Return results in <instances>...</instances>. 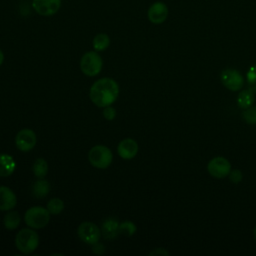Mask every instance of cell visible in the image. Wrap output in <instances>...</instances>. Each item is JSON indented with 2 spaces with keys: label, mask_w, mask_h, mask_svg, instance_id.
<instances>
[{
  "label": "cell",
  "mask_w": 256,
  "mask_h": 256,
  "mask_svg": "<svg viewBox=\"0 0 256 256\" xmlns=\"http://www.w3.org/2000/svg\"><path fill=\"white\" fill-rule=\"evenodd\" d=\"M103 67V61L97 51H88L84 53L80 60L81 71L89 77L98 75Z\"/></svg>",
  "instance_id": "5b68a950"
},
{
  "label": "cell",
  "mask_w": 256,
  "mask_h": 256,
  "mask_svg": "<svg viewBox=\"0 0 256 256\" xmlns=\"http://www.w3.org/2000/svg\"><path fill=\"white\" fill-rule=\"evenodd\" d=\"M37 143L36 133L29 128L21 129L15 137V144L18 150L22 152H28L32 150Z\"/></svg>",
  "instance_id": "9c48e42d"
},
{
  "label": "cell",
  "mask_w": 256,
  "mask_h": 256,
  "mask_svg": "<svg viewBox=\"0 0 256 256\" xmlns=\"http://www.w3.org/2000/svg\"><path fill=\"white\" fill-rule=\"evenodd\" d=\"M33 174L36 178H45L48 173V163L44 158H38L35 160L32 166Z\"/></svg>",
  "instance_id": "ffe728a7"
},
{
  "label": "cell",
  "mask_w": 256,
  "mask_h": 256,
  "mask_svg": "<svg viewBox=\"0 0 256 256\" xmlns=\"http://www.w3.org/2000/svg\"><path fill=\"white\" fill-rule=\"evenodd\" d=\"M254 92L252 90H250L249 88L248 89H245V90H242L238 97H237V104L240 108L242 109H246L250 106H252V104L254 103L255 101V96H254Z\"/></svg>",
  "instance_id": "e0dca14e"
},
{
  "label": "cell",
  "mask_w": 256,
  "mask_h": 256,
  "mask_svg": "<svg viewBox=\"0 0 256 256\" xmlns=\"http://www.w3.org/2000/svg\"><path fill=\"white\" fill-rule=\"evenodd\" d=\"M15 245L21 253L26 255L31 254L39 245V236L34 230L30 228H23L15 237Z\"/></svg>",
  "instance_id": "7a4b0ae2"
},
{
  "label": "cell",
  "mask_w": 256,
  "mask_h": 256,
  "mask_svg": "<svg viewBox=\"0 0 256 256\" xmlns=\"http://www.w3.org/2000/svg\"><path fill=\"white\" fill-rule=\"evenodd\" d=\"M169 255V252L166 251L164 248H157L150 252V255Z\"/></svg>",
  "instance_id": "83f0119b"
},
{
  "label": "cell",
  "mask_w": 256,
  "mask_h": 256,
  "mask_svg": "<svg viewBox=\"0 0 256 256\" xmlns=\"http://www.w3.org/2000/svg\"><path fill=\"white\" fill-rule=\"evenodd\" d=\"M31 5L38 15L50 17L59 12L62 0H32Z\"/></svg>",
  "instance_id": "52a82bcc"
},
{
  "label": "cell",
  "mask_w": 256,
  "mask_h": 256,
  "mask_svg": "<svg viewBox=\"0 0 256 256\" xmlns=\"http://www.w3.org/2000/svg\"><path fill=\"white\" fill-rule=\"evenodd\" d=\"M169 14L167 5L162 1L152 3L147 10V18L153 24H162L166 21Z\"/></svg>",
  "instance_id": "8fae6325"
},
{
  "label": "cell",
  "mask_w": 256,
  "mask_h": 256,
  "mask_svg": "<svg viewBox=\"0 0 256 256\" xmlns=\"http://www.w3.org/2000/svg\"><path fill=\"white\" fill-rule=\"evenodd\" d=\"M50 189H51L50 183L47 180H45L44 178H41V179L36 180L33 183L31 191H32V194L34 197L44 198L49 194Z\"/></svg>",
  "instance_id": "2e32d148"
},
{
  "label": "cell",
  "mask_w": 256,
  "mask_h": 256,
  "mask_svg": "<svg viewBox=\"0 0 256 256\" xmlns=\"http://www.w3.org/2000/svg\"><path fill=\"white\" fill-rule=\"evenodd\" d=\"M46 208L52 215L60 214L64 210V202L60 198H52L48 201Z\"/></svg>",
  "instance_id": "44dd1931"
},
{
  "label": "cell",
  "mask_w": 256,
  "mask_h": 256,
  "mask_svg": "<svg viewBox=\"0 0 256 256\" xmlns=\"http://www.w3.org/2000/svg\"><path fill=\"white\" fill-rule=\"evenodd\" d=\"M88 160L92 166L98 169H106L113 160L112 151L105 145H95L88 153Z\"/></svg>",
  "instance_id": "277c9868"
},
{
  "label": "cell",
  "mask_w": 256,
  "mask_h": 256,
  "mask_svg": "<svg viewBox=\"0 0 256 256\" xmlns=\"http://www.w3.org/2000/svg\"><path fill=\"white\" fill-rule=\"evenodd\" d=\"M220 79L222 84L231 91H238L244 84L243 76L235 69H225L221 72Z\"/></svg>",
  "instance_id": "30bf717a"
},
{
  "label": "cell",
  "mask_w": 256,
  "mask_h": 256,
  "mask_svg": "<svg viewBox=\"0 0 256 256\" xmlns=\"http://www.w3.org/2000/svg\"><path fill=\"white\" fill-rule=\"evenodd\" d=\"M248 88L256 94V64L252 65L247 72Z\"/></svg>",
  "instance_id": "cb8c5ba5"
},
{
  "label": "cell",
  "mask_w": 256,
  "mask_h": 256,
  "mask_svg": "<svg viewBox=\"0 0 256 256\" xmlns=\"http://www.w3.org/2000/svg\"><path fill=\"white\" fill-rule=\"evenodd\" d=\"M253 235H254V238H255V240H256V227L254 228V231H253Z\"/></svg>",
  "instance_id": "f546056e"
},
{
  "label": "cell",
  "mask_w": 256,
  "mask_h": 256,
  "mask_svg": "<svg viewBox=\"0 0 256 256\" xmlns=\"http://www.w3.org/2000/svg\"><path fill=\"white\" fill-rule=\"evenodd\" d=\"M243 120L248 124H256V106H250L242 112Z\"/></svg>",
  "instance_id": "603a6c76"
},
{
  "label": "cell",
  "mask_w": 256,
  "mask_h": 256,
  "mask_svg": "<svg viewBox=\"0 0 256 256\" xmlns=\"http://www.w3.org/2000/svg\"><path fill=\"white\" fill-rule=\"evenodd\" d=\"M92 45L94 50L97 52L105 51L110 45V37L106 33H98L94 36Z\"/></svg>",
  "instance_id": "ac0fdd59"
},
{
  "label": "cell",
  "mask_w": 256,
  "mask_h": 256,
  "mask_svg": "<svg viewBox=\"0 0 256 256\" xmlns=\"http://www.w3.org/2000/svg\"><path fill=\"white\" fill-rule=\"evenodd\" d=\"M16 162L14 158L5 153H0V177H8L15 171Z\"/></svg>",
  "instance_id": "9a60e30c"
},
{
  "label": "cell",
  "mask_w": 256,
  "mask_h": 256,
  "mask_svg": "<svg viewBox=\"0 0 256 256\" xmlns=\"http://www.w3.org/2000/svg\"><path fill=\"white\" fill-rule=\"evenodd\" d=\"M207 170L212 177L221 179L229 175L231 171V164L226 158L218 156L214 157L209 161L207 165Z\"/></svg>",
  "instance_id": "ba28073f"
},
{
  "label": "cell",
  "mask_w": 256,
  "mask_h": 256,
  "mask_svg": "<svg viewBox=\"0 0 256 256\" xmlns=\"http://www.w3.org/2000/svg\"><path fill=\"white\" fill-rule=\"evenodd\" d=\"M17 204V197L12 189L0 186V211H10Z\"/></svg>",
  "instance_id": "4fadbf2b"
},
{
  "label": "cell",
  "mask_w": 256,
  "mask_h": 256,
  "mask_svg": "<svg viewBox=\"0 0 256 256\" xmlns=\"http://www.w3.org/2000/svg\"><path fill=\"white\" fill-rule=\"evenodd\" d=\"M20 215L16 211H9L3 218L4 227L8 230H14L20 225Z\"/></svg>",
  "instance_id": "d6986e66"
},
{
  "label": "cell",
  "mask_w": 256,
  "mask_h": 256,
  "mask_svg": "<svg viewBox=\"0 0 256 256\" xmlns=\"http://www.w3.org/2000/svg\"><path fill=\"white\" fill-rule=\"evenodd\" d=\"M118 155L125 160L134 158L138 153V144L132 138H125L121 140L117 146Z\"/></svg>",
  "instance_id": "7c38bea8"
},
{
  "label": "cell",
  "mask_w": 256,
  "mask_h": 256,
  "mask_svg": "<svg viewBox=\"0 0 256 256\" xmlns=\"http://www.w3.org/2000/svg\"><path fill=\"white\" fill-rule=\"evenodd\" d=\"M137 227L132 221H124L119 224V234L132 236L136 233Z\"/></svg>",
  "instance_id": "7402d4cb"
},
{
  "label": "cell",
  "mask_w": 256,
  "mask_h": 256,
  "mask_svg": "<svg viewBox=\"0 0 256 256\" xmlns=\"http://www.w3.org/2000/svg\"><path fill=\"white\" fill-rule=\"evenodd\" d=\"M119 95L117 82L108 77L95 81L89 91L91 101L98 107H106L113 104Z\"/></svg>",
  "instance_id": "6da1fadb"
},
{
  "label": "cell",
  "mask_w": 256,
  "mask_h": 256,
  "mask_svg": "<svg viewBox=\"0 0 256 256\" xmlns=\"http://www.w3.org/2000/svg\"><path fill=\"white\" fill-rule=\"evenodd\" d=\"M50 215L51 214L47 208L42 206H33L25 212L24 220L28 227L33 229H41L49 223Z\"/></svg>",
  "instance_id": "3957f363"
},
{
  "label": "cell",
  "mask_w": 256,
  "mask_h": 256,
  "mask_svg": "<svg viewBox=\"0 0 256 256\" xmlns=\"http://www.w3.org/2000/svg\"><path fill=\"white\" fill-rule=\"evenodd\" d=\"M3 61H4V53H3V51L0 49V66L2 65Z\"/></svg>",
  "instance_id": "f1b7e54d"
},
{
  "label": "cell",
  "mask_w": 256,
  "mask_h": 256,
  "mask_svg": "<svg viewBox=\"0 0 256 256\" xmlns=\"http://www.w3.org/2000/svg\"><path fill=\"white\" fill-rule=\"evenodd\" d=\"M77 233L81 241L86 244L93 245L100 240L101 229L93 222L85 221L78 226Z\"/></svg>",
  "instance_id": "8992f818"
},
{
  "label": "cell",
  "mask_w": 256,
  "mask_h": 256,
  "mask_svg": "<svg viewBox=\"0 0 256 256\" xmlns=\"http://www.w3.org/2000/svg\"><path fill=\"white\" fill-rule=\"evenodd\" d=\"M92 246H93V247H92V252L95 253V254H103L104 251H105L104 245L101 244V243H99V241H98L97 243L93 244Z\"/></svg>",
  "instance_id": "4316f807"
},
{
  "label": "cell",
  "mask_w": 256,
  "mask_h": 256,
  "mask_svg": "<svg viewBox=\"0 0 256 256\" xmlns=\"http://www.w3.org/2000/svg\"><path fill=\"white\" fill-rule=\"evenodd\" d=\"M103 116L106 120H113L116 116V109L111 106H106L103 109Z\"/></svg>",
  "instance_id": "d4e9b609"
},
{
  "label": "cell",
  "mask_w": 256,
  "mask_h": 256,
  "mask_svg": "<svg viewBox=\"0 0 256 256\" xmlns=\"http://www.w3.org/2000/svg\"><path fill=\"white\" fill-rule=\"evenodd\" d=\"M120 222L115 217L106 218L101 224V234L108 240L115 239L119 234Z\"/></svg>",
  "instance_id": "5bb4252c"
},
{
  "label": "cell",
  "mask_w": 256,
  "mask_h": 256,
  "mask_svg": "<svg viewBox=\"0 0 256 256\" xmlns=\"http://www.w3.org/2000/svg\"><path fill=\"white\" fill-rule=\"evenodd\" d=\"M228 176H229L230 180H231L233 183H235V184L239 183V182L242 180V177H243V176H242V172H241L240 170H238V169L231 170Z\"/></svg>",
  "instance_id": "484cf974"
}]
</instances>
